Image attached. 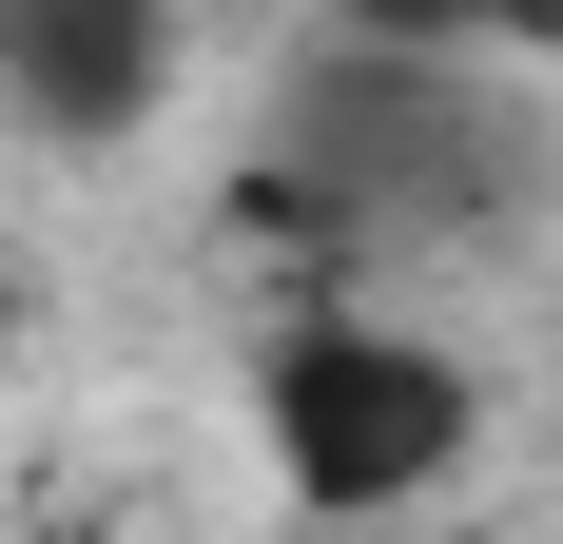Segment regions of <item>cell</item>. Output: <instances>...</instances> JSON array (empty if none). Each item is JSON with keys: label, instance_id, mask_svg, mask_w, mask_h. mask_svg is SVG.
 Listing matches in <instances>:
<instances>
[{"label": "cell", "instance_id": "obj_1", "mask_svg": "<svg viewBox=\"0 0 563 544\" xmlns=\"http://www.w3.org/2000/svg\"><path fill=\"white\" fill-rule=\"evenodd\" d=\"M253 447H273V487L311 525H389V505L466 487L486 370H466L448 330L369 312V292H273L253 312Z\"/></svg>", "mask_w": 563, "mask_h": 544}, {"label": "cell", "instance_id": "obj_2", "mask_svg": "<svg viewBox=\"0 0 563 544\" xmlns=\"http://www.w3.org/2000/svg\"><path fill=\"white\" fill-rule=\"evenodd\" d=\"M175 20L156 0H0V117L40 137V156H117V137H156L175 117Z\"/></svg>", "mask_w": 563, "mask_h": 544}, {"label": "cell", "instance_id": "obj_3", "mask_svg": "<svg viewBox=\"0 0 563 544\" xmlns=\"http://www.w3.org/2000/svg\"><path fill=\"white\" fill-rule=\"evenodd\" d=\"M0 370H20V272H0Z\"/></svg>", "mask_w": 563, "mask_h": 544}]
</instances>
